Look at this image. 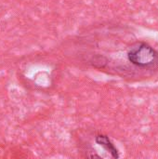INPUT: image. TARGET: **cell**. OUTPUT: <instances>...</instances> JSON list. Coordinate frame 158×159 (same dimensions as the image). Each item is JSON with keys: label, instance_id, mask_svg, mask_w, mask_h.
Masks as SVG:
<instances>
[{"label": "cell", "instance_id": "cell-2", "mask_svg": "<svg viewBox=\"0 0 158 159\" xmlns=\"http://www.w3.org/2000/svg\"><path fill=\"white\" fill-rule=\"evenodd\" d=\"M95 143L102 147L107 153H109L112 157L114 158H119V152L117 148L115 146L113 142L110 140V138L107 135L104 134H97L95 136Z\"/></svg>", "mask_w": 158, "mask_h": 159}, {"label": "cell", "instance_id": "cell-1", "mask_svg": "<svg viewBox=\"0 0 158 159\" xmlns=\"http://www.w3.org/2000/svg\"><path fill=\"white\" fill-rule=\"evenodd\" d=\"M129 61L141 69H158V51L145 42H137L128 50Z\"/></svg>", "mask_w": 158, "mask_h": 159}]
</instances>
